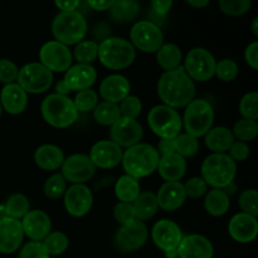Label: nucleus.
I'll list each match as a JSON object with an SVG mask.
<instances>
[{
	"mask_svg": "<svg viewBox=\"0 0 258 258\" xmlns=\"http://www.w3.org/2000/svg\"><path fill=\"white\" fill-rule=\"evenodd\" d=\"M158 95L164 105L171 108L188 106L196 96V85L188 77L184 67L161 75L158 82Z\"/></svg>",
	"mask_w": 258,
	"mask_h": 258,
	"instance_id": "nucleus-1",
	"label": "nucleus"
},
{
	"mask_svg": "<svg viewBox=\"0 0 258 258\" xmlns=\"http://www.w3.org/2000/svg\"><path fill=\"white\" fill-rule=\"evenodd\" d=\"M159 161H160V155L158 150L153 145L140 143L123 151L121 163L123 170L126 171V175L139 180L156 171Z\"/></svg>",
	"mask_w": 258,
	"mask_h": 258,
	"instance_id": "nucleus-2",
	"label": "nucleus"
},
{
	"mask_svg": "<svg viewBox=\"0 0 258 258\" xmlns=\"http://www.w3.org/2000/svg\"><path fill=\"white\" fill-rule=\"evenodd\" d=\"M97 57L106 68L120 71L133 64L136 50L128 40L120 37H110L98 44Z\"/></svg>",
	"mask_w": 258,
	"mask_h": 258,
	"instance_id": "nucleus-3",
	"label": "nucleus"
},
{
	"mask_svg": "<svg viewBox=\"0 0 258 258\" xmlns=\"http://www.w3.org/2000/svg\"><path fill=\"white\" fill-rule=\"evenodd\" d=\"M87 20L77 10L60 12L52 23V33L55 40L67 47L82 42L87 34Z\"/></svg>",
	"mask_w": 258,
	"mask_h": 258,
	"instance_id": "nucleus-4",
	"label": "nucleus"
},
{
	"mask_svg": "<svg viewBox=\"0 0 258 258\" xmlns=\"http://www.w3.org/2000/svg\"><path fill=\"white\" fill-rule=\"evenodd\" d=\"M40 112L47 123L57 128L70 127L78 118V111L76 110L73 101L67 96L57 93L48 95L43 100Z\"/></svg>",
	"mask_w": 258,
	"mask_h": 258,
	"instance_id": "nucleus-5",
	"label": "nucleus"
},
{
	"mask_svg": "<svg viewBox=\"0 0 258 258\" xmlns=\"http://www.w3.org/2000/svg\"><path fill=\"white\" fill-rule=\"evenodd\" d=\"M202 179L214 189H223L236 178L237 165L227 154H211L202 164Z\"/></svg>",
	"mask_w": 258,
	"mask_h": 258,
	"instance_id": "nucleus-6",
	"label": "nucleus"
},
{
	"mask_svg": "<svg viewBox=\"0 0 258 258\" xmlns=\"http://www.w3.org/2000/svg\"><path fill=\"white\" fill-rule=\"evenodd\" d=\"M181 121L186 134L197 139L202 138L212 128L214 121V110L208 101L197 98L186 106Z\"/></svg>",
	"mask_w": 258,
	"mask_h": 258,
	"instance_id": "nucleus-7",
	"label": "nucleus"
},
{
	"mask_svg": "<svg viewBox=\"0 0 258 258\" xmlns=\"http://www.w3.org/2000/svg\"><path fill=\"white\" fill-rule=\"evenodd\" d=\"M148 123L151 131L161 139H175L183 128L178 111L165 105H158L149 111Z\"/></svg>",
	"mask_w": 258,
	"mask_h": 258,
	"instance_id": "nucleus-8",
	"label": "nucleus"
},
{
	"mask_svg": "<svg viewBox=\"0 0 258 258\" xmlns=\"http://www.w3.org/2000/svg\"><path fill=\"white\" fill-rule=\"evenodd\" d=\"M216 58L206 48H193L189 50L184 62V71L191 81L206 82L216 72Z\"/></svg>",
	"mask_w": 258,
	"mask_h": 258,
	"instance_id": "nucleus-9",
	"label": "nucleus"
},
{
	"mask_svg": "<svg viewBox=\"0 0 258 258\" xmlns=\"http://www.w3.org/2000/svg\"><path fill=\"white\" fill-rule=\"evenodd\" d=\"M17 81L27 93H43L52 86L53 73L40 63H28L19 70Z\"/></svg>",
	"mask_w": 258,
	"mask_h": 258,
	"instance_id": "nucleus-10",
	"label": "nucleus"
},
{
	"mask_svg": "<svg viewBox=\"0 0 258 258\" xmlns=\"http://www.w3.org/2000/svg\"><path fill=\"white\" fill-rule=\"evenodd\" d=\"M131 44L134 48L145 53L158 52L164 44V34L160 28L153 22L141 20L134 24L130 30Z\"/></svg>",
	"mask_w": 258,
	"mask_h": 258,
	"instance_id": "nucleus-11",
	"label": "nucleus"
},
{
	"mask_svg": "<svg viewBox=\"0 0 258 258\" xmlns=\"http://www.w3.org/2000/svg\"><path fill=\"white\" fill-rule=\"evenodd\" d=\"M148 241V228L141 221H133L131 223L121 226L115 234V246L118 251L127 253L140 249Z\"/></svg>",
	"mask_w": 258,
	"mask_h": 258,
	"instance_id": "nucleus-12",
	"label": "nucleus"
},
{
	"mask_svg": "<svg viewBox=\"0 0 258 258\" xmlns=\"http://www.w3.org/2000/svg\"><path fill=\"white\" fill-rule=\"evenodd\" d=\"M40 64L44 66L50 72H63L72 64V53L67 45L50 40L44 43L39 50Z\"/></svg>",
	"mask_w": 258,
	"mask_h": 258,
	"instance_id": "nucleus-13",
	"label": "nucleus"
},
{
	"mask_svg": "<svg viewBox=\"0 0 258 258\" xmlns=\"http://www.w3.org/2000/svg\"><path fill=\"white\" fill-rule=\"evenodd\" d=\"M60 168V174L66 181H71L72 184H85L91 180L96 173V166L91 161L90 156L85 154H73L68 156Z\"/></svg>",
	"mask_w": 258,
	"mask_h": 258,
	"instance_id": "nucleus-14",
	"label": "nucleus"
},
{
	"mask_svg": "<svg viewBox=\"0 0 258 258\" xmlns=\"http://www.w3.org/2000/svg\"><path fill=\"white\" fill-rule=\"evenodd\" d=\"M144 130L141 123L138 120L133 118L121 117L120 120L116 121L110 130L111 141L116 145L122 148H131V146L140 144L143 139Z\"/></svg>",
	"mask_w": 258,
	"mask_h": 258,
	"instance_id": "nucleus-15",
	"label": "nucleus"
},
{
	"mask_svg": "<svg viewBox=\"0 0 258 258\" xmlns=\"http://www.w3.org/2000/svg\"><path fill=\"white\" fill-rule=\"evenodd\" d=\"M93 204V196L91 189L85 184H72L64 191V207L73 217L86 216Z\"/></svg>",
	"mask_w": 258,
	"mask_h": 258,
	"instance_id": "nucleus-16",
	"label": "nucleus"
},
{
	"mask_svg": "<svg viewBox=\"0 0 258 258\" xmlns=\"http://www.w3.org/2000/svg\"><path fill=\"white\" fill-rule=\"evenodd\" d=\"M154 244L161 251H171V249L178 248L179 243L183 239L181 229L175 222L170 219H160L156 222L155 226L151 231Z\"/></svg>",
	"mask_w": 258,
	"mask_h": 258,
	"instance_id": "nucleus-17",
	"label": "nucleus"
},
{
	"mask_svg": "<svg viewBox=\"0 0 258 258\" xmlns=\"http://www.w3.org/2000/svg\"><path fill=\"white\" fill-rule=\"evenodd\" d=\"M122 149L111 140L97 141L90 150L93 165L101 169H113L122 160Z\"/></svg>",
	"mask_w": 258,
	"mask_h": 258,
	"instance_id": "nucleus-18",
	"label": "nucleus"
},
{
	"mask_svg": "<svg viewBox=\"0 0 258 258\" xmlns=\"http://www.w3.org/2000/svg\"><path fill=\"white\" fill-rule=\"evenodd\" d=\"M22 227L24 236L32 239V242H42L50 233L52 222L44 211L35 209L29 211L23 217Z\"/></svg>",
	"mask_w": 258,
	"mask_h": 258,
	"instance_id": "nucleus-19",
	"label": "nucleus"
},
{
	"mask_svg": "<svg viewBox=\"0 0 258 258\" xmlns=\"http://www.w3.org/2000/svg\"><path fill=\"white\" fill-rule=\"evenodd\" d=\"M23 238L22 222L10 217L0 221V253H14L22 246Z\"/></svg>",
	"mask_w": 258,
	"mask_h": 258,
	"instance_id": "nucleus-20",
	"label": "nucleus"
},
{
	"mask_svg": "<svg viewBox=\"0 0 258 258\" xmlns=\"http://www.w3.org/2000/svg\"><path fill=\"white\" fill-rule=\"evenodd\" d=\"M176 251L179 258H213L214 253L212 242L201 234L183 237Z\"/></svg>",
	"mask_w": 258,
	"mask_h": 258,
	"instance_id": "nucleus-21",
	"label": "nucleus"
},
{
	"mask_svg": "<svg viewBox=\"0 0 258 258\" xmlns=\"http://www.w3.org/2000/svg\"><path fill=\"white\" fill-rule=\"evenodd\" d=\"M228 231L232 238L239 243H249L257 237L258 222L256 217L246 213L234 214L228 224Z\"/></svg>",
	"mask_w": 258,
	"mask_h": 258,
	"instance_id": "nucleus-22",
	"label": "nucleus"
},
{
	"mask_svg": "<svg viewBox=\"0 0 258 258\" xmlns=\"http://www.w3.org/2000/svg\"><path fill=\"white\" fill-rule=\"evenodd\" d=\"M156 199L158 206L164 211H176L183 206L186 199L184 184L180 181H166L159 189Z\"/></svg>",
	"mask_w": 258,
	"mask_h": 258,
	"instance_id": "nucleus-23",
	"label": "nucleus"
},
{
	"mask_svg": "<svg viewBox=\"0 0 258 258\" xmlns=\"http://www.w3.org/2000/svg\"><path fill=\"white\" fill-rule=\"evenodd\" d=\"M97 80V72L91 64L72 66L66 72L63 81L71 91H83L91 88Z\"/></svg>",
	"mask_w": 258,
	"mask_h": 258,
	"instance_id": "nucleus-24",
	"label": "nucleus"
},
{
	"mask_svg": "<svg viewBox=\"0 0 258 258\" xmlns=\"http://www.w3.org/2000/svg\"><path fill=\"white\" fill-rule=\"evenodd\" d=\"M130 90V82L127 78L121 75L108 76L100 85V93L103 100L116 105L127 97Z\"/></svg>",
	"mask_w": 258,
	"mask_h": 258,
	"instance_id": "nucleus-25",
	"label": "nucleus"
},
{
	"mask_svg": "<svg viewBox=\"0 0 258 258\" xmlns=\"http://www.w3.org/2000/svg\"><path fill=\"white\" fill-rule=\"evenodd\" d=\"M0 105L10 115H19L27 108V92L18 83L5 85L0 93Z\"/></svg>",
	"mask_w": 258,
	"mask_h": 258,
	"instance_id": "nucleus-26",
	"label": "nucleus"
},
{
	"mask_svg": "<svg viewBox=\"0 0 258 258\" xmlns=\"http://www.w3.org/2000/svg\"><path fill=\"white\" fill-rule=\"evenodd\" d=\"M159 174L166 181H179L186 171V161L176 153L160 156L158 165Z\"/></svg>",
	"mask_w": 258,
	"mask_h": 258,
	"instance_id": "nucleus-27",
	"label": "nucleus"
},
{
	"mask_svg": "<svg viewBox=\"0 0 258 258\" xmlns=\"http://www.w3.org/2000/svg\"><path fill=\"white\" fill-rule=\"evenodd\" d=\"M34 161L43 170H57L64 161V155L60 148L50 144L39 146L34 153Z\"/></svg>",
	"mask_w": 258,
	"mask_h": 258,
	"instance_id": "nucleus-28",
	"label": "nucleus"
},
{
	"mask_svg": "<svg viewBox=\"0 0 258 258\" xmlns=\"http://www.w3.org/2000/svg\"><path fill=\"white\" fill-rule=\"evenodd\" d=\"M206 146L209 150L213 151V154H224L231 149L232 144L234 143V136L229 128L224 126L218 127H212L206 134Z\"/></svg>",
	"mask_w": 258,
	"mask_h": 258,
	"instance_id": "nucleus-29",
	"label": "nucleus"
},
{
	"mask_svg": "<svg viewBox=\"0 0 258 258\" xmlns=\"http://www.w3.org/2000/svg\"><path fill=\"white\" fill-rule=\"evenodd\" d=\"M134 213L138 221H148L153 218L158 212V199L153 191H140L138 198L133 202Z\"/></svg>",
	"mask_w": 258,
	"mask_h": 258,
	"instance_id": "nucleus-30",
	"label": "nucleus"
},
{
	"mask_svg": "<svg viewBox=\"0 0 258 258\" xmlns=\"http://www.w3.org/2000/svg\"><path fill=\"white\" fill-rule=\"evenodd\" d=\"M181 58L183 55H181L180 48L173 43H164L156 52L158 64L166 72L175 71L176 68L180 67Z\"/></svg>",
	"mask_w": 258,
	"mask_h": 258,
	"instance_id": "nucleus-31",
	"label": "nucleus"
},
{
	"mask_svg": "<svg viewBox=\"0 0 258 258\" xmlns=\"http://www.w3.org/2000/svg\"><path fill=\"white\" fill-rule=\"evenodd\" d=\"M231 202L229 197L222 189H212L206 194L204 208L211 216L221 217L228 212Z\"/></svg>",
	"mask_w": 258,
	"mask_h": 258,
	"instance_id": "nucleus-32",
	"label": "nucleus"
},
{
	"mask_svg": "<svg viewBox=\"0 0 258 258\" xmlns=\"http://www.w3.org/2000/svg\"><path fill=\"white\" fill-rule=\"evenodd\" d=\"M140 194V184L136 179L128 175H122L118 178L115 184V196L121 203H130L138 198Z\"/></svg>",
	"mask_w": 258,
	"mask_h": 258,
	"instance_id": "nucleus-33",
	"label": "nucleus"
},
{
	"mask_svg": "<svg viewBox=\"0 0 258 258\" xmlns=\"http://www.w3.org/2000/svg\"><path fill=\"white\" fill-rule=\"evenodd\" d=\"M108 12H110L111 18L116 22H131L138 17L140 12V4L135 0H118V2H113Z\"/></svg>",
	"mask_w": 258,
	"mask_h": 258,
	"instance_id": "nucleus-34",
	"label": "nucleus"
},
{
	"mask_svg": "<svg viewBox=\"0 0 258 258\" xmlns=\"http://www.w3.org/2000/svg\"><path fill=\"white\" fill-rule=\"evenodd\" d=\"M93 118L100 125L112 126L116 121H118L121 118L118 105L112 102H107V101L98 102V105L93 110Z\"/></svg>",
	"mask_w": 258,
	"mask_h": 258,
	"instance_id": "nucleus-35",
	"label": "nucleus"
},
{
	"mask_svg": "<svg viewBox=\"0 0 258 258\" xmlns=\"http://www.w3.org/2000/svg\"><path fill=\"white\" fill-rule=\"evenodd\" d=\"M5 208H7L8 217L19 221L20 218L23 219V217L29 212V201H28V198L24 194H12V196L7 199Z\"/></svg>",
	"mask_w": 258,
	"mask_h": 258,
	"instance_id": "nucleus-36",
	"label": "nucleus"
},
{
	"mask_svg": "<svg viewBox=\"0 0 258 258\" xmlns=\"http://www.w3.org/2000/svg\"><path fill=\"white\" fill-rule=\"evenodd\" d=\"M174 148H175V153L181 158H191L198 153L199 141L198 139L186 133L179 134L174 139Z\"/></svg>",
	"mask_w": 258,
	"mask_h": 258,
	"instance_id": "nucleus-37",
	"label": "nucleus"
},
{
	"mask_svg": "<svg viewBox=\"0 0 258 258\" xmlns=\"http://www.w3.org/2000/svg\"><path fill=\"white\" fill-rule=\"evenodd\" d=\"M42 243L49 256H58V254H62L67 251L70 241L63 232L55 231L50 232Z\"/></svg>",
	"mask_w": 258,
	"mask_h": 258,
	"instance_id": "nucleus-38",
	"label": "nucleus"
},
{
	"mask_svg": "<svg viewBox=\"0 0 258 258\" xmlns=\"http://www.w3.org/2000/svg\"><path fill=\"white\" fill-rule=\"evenodd\" d=\"M73 55L80 64H91L98 55V44L95 40H82L76 45Z\"/></svg>",
	"mask_w": 258,
	"mask_h": 258,
	"instance_id": "nucleus-39",
	"label": "nucleus"
},
{
	"mask_svg": "<svg viewBox=\"0 0 258 258\" xmlns=\"http://www.w3.org/2000/svg\"><path fill=\"white\" fill-rule=\"evenodd\" d=\"M73 103H75V107L78 112H88V111H93L96 106L98 105V95L96 91L91 90V88H88V90L78 91Z\"/></svg>",
	"mask_w": 258,
	"mask_h": 258,
	"instance_id": "nucleus-40",
	"label": "nucleus"
},
{
	"mask_svg": "<svg viewBox=\"0 0 258 258\" xmlns=\"http://www.w3.org/2000/svg\"><path fill=\"white\" fill-rule=\"evenodd\" d=\"M232 134H233L234 138H237L239 141H242V143H244V141L253 140L258 134L257 121L242 118V120L237 121L236 125H234V127H233V131H232Z\"/></svg>",
	"mask_w": 258,
	"mask_h": 258,
	"instance_id": "nucleus-41",
	"label": "nucleus"
},
{
	"mask_svg": "<svg viewBox=\"0 0 258 258\" xmlns=\"http://www.w3.org/2000/svg\"><path fill=\"white\" fill-rule=\"evenodd\" d=\"M67 183L62 174H53L47 179L44 184V194L49 199H58L64 196Z\"/></svg>",
	"mask_w": 258,
	"mask_h": 258,
	"instance_id": "nucleus-42",
	"label": "nucleus"
},
{
	"mask_svg": "<svg viewBox=\"0 0 258 258\" xmlns=\"http://www.w3.org/2000/svg\"><path fill=\"white\" fill-rule=\"evenodd\" d=\"M238 64L233 59L224 58L216 63L214 76H217L223 82H231V81L236 80V77L238 76Z\"/></svg>",
	"mask_w": 258,
	"mask_h": 258,
	"instance_id": "nucleus-43",
	"label": "nucleus"
},
{
	"mask_svg": "<svg viewBox=\"0 0 258 258\" xmlns=\"http://www.w3.org/2000/svg\"><path fill=\"white\" fill-rule=\"evenodd\" d=\"M239 207L242 209V213H246L248 216H258V193L256 189H246L239 194L238 199Z\"/></svg>",
	"mask_w": 258,
	"mask_h": 258,
	"instance_id": "nucleus-44",
	"label": "nucleus"
},
{
	"mask_svg": "<svg viewBox=\"0 0 258 258\" xmlns=\"http://www.w3.org/2000/svg\"><path fill=\"white\" fill-rule=\"evenodd\" d=\"M239 112L246 120L256 121L258 118V93L249 92L239 102Z\"/></svg>",
	"mask_w": 258,
	"mask_h": 258,
	"instance_id": "nucleus-45",
	"label": "nucleus"
},
{
	"mask_svg": "<svg viewBox=\"0 0 258 258\" xmlns=\"http://www.w3.org/2000/svg\"><path fill=\"white\" fill-rule=\"evenodd\" d=\"M219 8L222 12L231 17H239L246 14L251 8L249 0H219Z\"/></svg>",
	"mask_w": 258,
	"mask_h": 258,
	"instance_id": "nucleus-46",
	"label": "nucleus"
},
{
	"mask_svg": "<svg viewBox=\"0 0 258 258\" xmlns=\"http://www.w3.org/2000/svg\"><path fill=\"white\" fill-rule=\"evenodd\" d=\"M118 108H120L121 117L136 120V117L140 115L141 110H143V103H141L140 98L136 96H127L125 100L121 101Z\"/></svg>",
	"mask_w": 258,
	"mask_h": 258,
	"instance_id": "nucleus-47",
	"label": "nucleus"
},
{
	"mask_svg": "<svg viewBox=\"0 0 258 258\" xmlns=\"http://www.w3.org/2000/svg\"><path fill=\"white\" fill-rule=\"evenodd\" d=\"M207 188H208V185L206 184V181L202 178H198V176L190 178L185 184H184L185 196L193 199H198L201 198V197L206 196Z\"/></svg>",
	"mask_w": 258,
	"mask_h": 258,
	"instance_id": "nucleus-48",
	"label": "nucleus"
},
{
	"mask_svg": "<svg viewBox=\"0 0 258 258\" xmlns=\"http://www.w3.org/2000/svg\"><path fill=\"white\" fill-rule=\"evenodd\" d=\"M113 217H115L116 221L121 224V226H125V224L131 223L133 221H135V213H134L133 204L130 203H117L113 207Z\"/></svg>",
	"mask_w": 258,
	"mask_h": 258,
	"instance_id": "nucleus-49",
	"label": "nucleus"
},
{
	"mask_svg": "<svg viewBox=\"0 0 258 258\" xmlns=\"http://www.w3.org/2000/svg\"><path fill=\"white\" fill-rule=\"evenodd\" d=\"M18 70L17 64L9 59H0V82L5 85L14 83L18 78Z\"/></svg>",
	"mask_w": 258,
	"mask_h": 258,
	"instance_id": "nucleus-50",
	"label": "nucleus"
},
{
	"mask_svg": "<svg viewBox=\"0 0 258 258\" xmlns=\"http://www.w3.org/2000/svg\"><path fill=\"white\" fill-rule=\"evenodd\" d=\"M19 258H50L42 242H28L19 252Z\"/></svg>",
	"mask_w": 258,
	"mask_h": 258,
	"instance_id": "nucleus-51",
	"label": "nucleus"
},
{
	"mask_svg": "<svg viewBox=\"0 0 258 258\" xmlns=\"http://www.w3.org/2000/svg\"><path fill=\"white\" fill-rule=\"evenodd\" d=\"M249 156V146L242 141H234L229 149V158L236 161H243Z\"/></svg>",
	"mask_w": 258,
	"mask_h": 258,
	"instance_id": "nucleus-52",
	"label": "nucleus"
},
{
	"mask_svg": "<svg viewBox=\"0 0 258 258\" xmlns=\"http://www.w3.org/2000/svg\"><path fill=\"white\" fill-rule=\"evenodd\" d=\"M244 59L254 71L258 70V42L251 43L246 48V50H244Z\"/></svg>",
	"mask_w": 258,
	"mask_h": 258,
	"instance_id": "nucleus-53",
	"label": "nucleus"
},
{
	"mask_svg": "<svg viewBox=\"0 0 258 258\" xmlns=\"http://www.w3.org/2000/svg\"><path fill=\"white\" fill-rule=\"evenodd\" d=\"M151 9L159 15L168 14L169 10L173 7V2L171 0H154L151 2Z\"/></svg>",
	"mask_w": 258,
	"mask_h": 258,
	"instance_id": "nucleus-54",
	"label": "nucleus"
},
{
	"mask_svg": "<svg viewBox=\"0 0 258 258\" xmlns=\"http://www.w3.org/2000/svg\"><path fill=\"white\" fill-rule=\"evenodd\" d=\"M156 150H158L159 155L161 156L174 154L175 153V148H174V139H161V140L159 141V145Z\"/></svg>",
	"mask_w": 258,
	"mask_h": 258,
	"instance_id": "nucleus-55",
	"label": "nucleus"
},
{
	"mask_svg": "<svg viewBox=\"0 0 258 258\" xmlns=\"http://www.w3.org/2000/svg\"><path fill=\"white\" fill-rule=\"evenodd\" d=\"M54 5L58 9L62 10V12H75L80 7V2L78 0H75V2H67V0L59 2V0H55Z\"/></svg>",
	"mask_w": 258,
	"mask_h": 258,
	"instance_id": "nucleus-56",
	"label": "nucleus"
},
{
	"mask_svg": "<svg viewBox=\"0 0 258 258\" xmlns=\"http://www.w3.org/2000/svg\"><path fill=\"white\" fill-rule=\"evenodd\" d=\"M112 4H113L112 0H103V2H87L88 7L92 8L93 10H97V12L110 10V8L112 7Z\"/></svg>",
	"mask_w": 258,
	"mask_h": 258,
	"instance_id": "nucleus-57",
	"label": "nucleus"
},
{
	"mask_svg": "<svg viewBox=\"0 0 258 258\" xmlns=\"http://www.w3.org/2000/svg\"><path fill=\"white\" fill-rule=\"evenodd\" d=\"M70 92H71V90L67 87V85H66L64 81L60 80L59 82H57V85H55V93H57V95L67 96Z\"/></svg>",
	"mask_w": 258,
	"mask_h": 258,
	"instance_id": "nucleus-58",
	"label": "nucleus"
},
{
	"mask_svg": "<svg viewBox=\"0 0 258 258\" xmlns=\"http://www.w3.org/2000/svg\"><path fill=\"white\" fill-rule=\"evenodd\" d=\"M186 4L197 8V9H201V8L207 7L209 4V0H186Z\"/></svg>",
	"mask_w": 258,
	"mask_h": 258,
	"instance_id": "nucleus-59",
	"label": "nucleus"
},
{
	"mask_svg": "<svg viewBox=\"0 0 258 258\" xmlns=\"http://www.w3.org/2000/svg\"><path fill=\"white\" fill-rule=\"evenodd\" d=\"M222 190L224 191V193L227 194V196H233L234 193H236V190H237V186H236V184H234V181H232L231 184H228V185L227 186H224L223 189H222Z\"/></svg>",
	"mask_w": 258,
	"mask_h": 258,
	"instance_id": "nucleus-60",
	"label": "nucleus"
},
{
	"mask_svg": "<svg viewBox=\"0 0 258 258\" xmlns=\"http://www.w3.org/2000/svg\"><path fill=\"white\" fill-rule=\"evenodd\" d=\"M8 218V212L5 208V204H0V221Z\"/></svg>",
	"mask_w": 258,
	"mask_h": 258,
	"instance_id": "nucleus-61",
	"label": "nucleus"
},
{
	"mask_svg": "<svg viewBox=\"0 0 258 258\" xmlns=\"http://www.w3.org/2000/svg\"><path fill=\"white\" fill-rule=\"evenodd\" d=\"M252 32H253V34L258 37V18L256 17L253 19V23H252Z\"/></svg>",
	"mask_w": 258,
	"mask_h": 258,
	"instance_id": "nucleus-62",
	"label": "nucleus"
},
{
	"mask_svg": "<svg viewBox=\"0 0 258 258\" xmlns=\"http://www.w3.org/2000/svg\"><path fill=\"white\" fill-rule=\"evenodd\" d=\"M165 257H166V258H178V251H176V249H171V251H166V252H165Z\"/></svg>",
	"mask_w": 258,
	"mask_h": 258,
	"instance_id": "nucleus-63",
	"label": "nucleus"
},
{
	"mask_svg": "<svg viewBox=\"0 0 258 258\" xmlns=\"http://www.w3.org/2000/svg\"><path fill=\"white\" fill-rule=\"evenodd\" d=\"M2 111H3V107H2V105H0V116H2Z\"/></svg>",
	"mask_w": 258,
	"mask_h": 258,
	"instance_id": "nucleus-64",
	"label": "nucleus"
}]
</instances>
